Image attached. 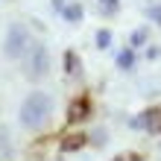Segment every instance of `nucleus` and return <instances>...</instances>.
I'll use <instances>...</instances> for the list:
<instances>
[{
    "label": "nucleus",
    "mask_w": 161,
    "mask_h": 161,
    "mask_svg": "<svg viewBox=\"0 0 161 161\" xmlns=\"http://www.w3.org/2000/svg\"><path fill=\"white\" fill-rule=\"evenodd\" d=\"M62 15L68 18L70 24H76V21H82V15H85V12H82V6H79V3H70V6H64V9H62Z\"/></svg>",
    "instance_id": "4"
},
{
    "label": "nucleus",
    "mask_w": 161,
    "mask_h": 161,
    "mask_svg": "<svg viewBox=\"0 0 161 161\" xmlns=\"http://www.w3.org/2000/svg\"><path fill=\"white\" fill-rule=\"evenodd\" d=\"M132 62H135V56H132V50H126V53H120V56H117V64H120L123 70H126V68H132Z\"/></svg>",
    "instance_id": "6"
},
{
    "label": "nucleus",
    "mask_w": 161,
    "mask_h": 161,
    "mask_svg": "<svg viewBox=\"0 0 161 161\" xmlns=\"http://www.w3.org/2000/svg\"><path fill=\"white\" fill-rule=\"evenodd\" d=\"M149 15H153V18H155V21L161 24V6H155V9H149Z\"/></svg>",
    "instance_id": "11"
},
{
    "label": "nucleus",
    "mask_w": 161,
    "mask_h": 161,
    "mask_svg": "<svg viewBox=\"0 0 161 161\" xmlns=\"http://www.w3.org/2000/svg\"><path fill=\"white\" fill-rule=\"evenodd\" d=\"M64 62H68V70H70V73H76V64H79V62H76V56L68 53V56H64Z\"/></svg>",
    "instance_id": "8"
},
{
    "label": "nucleus",
    "mask_w": 161,
    "mask_h": 161,
    "mask_svg": "<svg viewBox=\"0 0 161 161\" xmlns=\"http://www.w3.org/2000/svg\"><path fill=\"white\" fill-rule=\"evenodd\" d=\"M30 50V32H26L24 24H12L6 32V41H3V56L9 59H21V56Z\"/></svg>",
    "instance_id": "2"
},
{
    "label": "nucleus",
    "mask_w": 161,
    "mask_h": 161,
    "mask_svg": "<svg viewBox=\"0 0 161 161\" xmlns=\"http://www.w3.org/2000/svg\"><path fill=\"white\" fill-rule=\"evenodd\" d=\"M108 44H111V32H108V30H100V32H97V47L106 50Z\"/></svg>",
    "instance_id": "7"
},
{
    "label": "nucleus",
    "mask_w": 161,
    "mask_h": 161,
    "mask_svg": "<svg viewBox=\"0 0 161 161\" xmlns=\"http://www.w3.org/2000/svg\"><path fill=\"white\" fill-rule=\"evenodd\" d=\"M50 70V53L44 44H30L26 50V76L30 79H41Z\"/></svg>",
    "instance_id": "3"
},
{
    "label": "nucleus",
    "mask_w": 161,
    "mask_h": 161,
    "mask_svg": "<svg viewBox=\"0 0 161 161\" xmlns=\"http://www.w3.org/2000/svg\"><path fill=\"white\" fill-rule=\"evenodd\" d=\"M85 111H88V103L76 100V103L70 106V120H82V117H85Z\"/></svg>",
    "instance_id": "5"
},
{
    "label": "nucleus",
    "mask_w": 161,
    "mask_h": 161,
    "mask_svg": "<svg viewBox=\"0 0 161 161\" xmlns=\"http://www.w3.org/2000/svg\"><path fill=\"white\" fill-rule=\"evenodd\" d=\"M144 41H147V32H144V30H138L135 35H132V44H135V47H138V44H144Z\"/></svg>",
    "instance_id": "9"
},
{
    "label": "nucleus",
    "mask_w": 161,
    "mask_h": 161,
    "mask_svg": "<svg viewBox=\"0 0 161 161\" xmlns=\"http://www.w3.org/2000/svg\"><path fill=\"white\" fill-rule=\"evenodd\" d=\"M103 6H106L108 12H114V9H117V0H103Z\"/></svg>",
    "instance_id": "10"
},
{
    "label": "nucleus",
    "mask_w": 161,
    "mask_h": 161,
    "mask_svg": "<svg viewBox=\"0 0 161 161\" xmlns=\"http://www.w3.org/2000/svg\"><path fill=\"white\" fill-rule=\"evenodd\" d=\"M50 111H53V100H50V94H44V91H32L30 97L21 103V123H24L26 129H38V126H44V123H47Z\"/></svg>",
    "instance_id": "1"
},
{
    "label": "nucleus",
    "mask_w": 161,
    "mask_h": 161,
    "mask_svg": "<svg viewBox=\"0 0 161 161\" xmlns=\"http://www.w3.org/2000/svg\"><path fill=\"white\" fill-rule=\"evenodd\" d=\"M53 6L56 9H64V0H53Z\"/></svg>",
    "instance_id": "12"
}]
</instances>
